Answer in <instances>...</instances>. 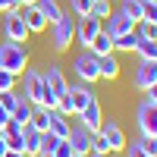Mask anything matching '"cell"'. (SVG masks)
<instances>
[{
    "instance_id": "cell-3",
    "label": "cell",
    "mask_w": 157,
    "mask_h": 157,
    "mask_svg": "<svg viewBox=\"0 0 157 157\" xmlns=\"http://www.w3.org/2000/svg\"><path fill=\"white\" fill-rule=\"evenodd\" d=\"M72 38H75V19H69L66 13H63L57 22H50V47H54L57 54L69 50Z\"/></svg>"
},
{
    "instance_id": "cell-1",
    "label": "cell",
    "mask_w": 157,
    "mask_h": 157,
    "mask_svg": "<svg viewBox=\"0 0 157 157\" xmlns=\"http://www.w3.org/2000/svg\"><path fill=\"white\" fill-rule=\"evenodd\" d=\"M22 91H25L22 98H29L35 107H50V110H57V101L50 98V91H47L44 72H38V69H29V66H25V72H22Z\"/></svg>"
},
{
    "instance_id": "cell-22",
    "label": "cell",
    "mask_w": 157,
    "mask_h": 157,
    "mask_svg": "<svg viewBox=\"0 0 157 157\" xmlns=\"http://www.w3.org/2000/svg\"><path fill=\"white\" fill-rule=\"evenodd\" d=\"M98 72H101V78H116V75H120V63H116V57L113 54L98 57Z\"/></svg>"
},
{
    "instance_id": "cell-7",
    "label": "cell",
    "mask_w": 157,
    "mask_h": 157,
    "mask_svg": "<svg viewBox=\"0 0 157 157\" xmlns=\"http://www.w3.org/2000/svg\"><path fill=\"white\" fill-rule=\"evenodd\" d=\"M75 116H78V126H82V129H88V132L94 135L98 129H101V123H104V113H101V101H98V98H94V101H88L85 107L75 113Z\"/></svg>"
},
{
    "instance_id": "cell-38",
    "label": "cell",
    "mask_w": 157,
    "mask_h": 157,
    "mask_svg": "<svg viewBox=\"0 0 157 157\" xmlns=\"http://www.w3.org/2000/svg\"><path fill=\"white\" fill-rule=\"evenodd\" d=\"M6 154V145H3V138H0V157H3Z\"/></svg>"
},
{
    "instance_id": "cell-31",
    "label": "cell",
    "mask_w": 157,
    "mask_h": 157,
    "mask_svg": "<svg viewBox=\"0 0 157 157\" xmlns=\"http://www.w3.org/2000/svg\"><path fill=\"white\" fill-rule=\"evenodd\" d=\"M54 154H57V157H72L75 151H72V145H69V141L63 138V141H57V148H54Z\"/></svg>"
},
{
    "instance_id": "cell-12",
    "label": "cell",
    "mask_w": 157,
    "mask_h": 157,
    "mask_svg": "<svg viewBox=\"0 0 157 157\" xmlns=\"http://www.w3.org/2000/svg\"><path fill=\"white\" fill-rule=\"evenodd\" d=\"M132 29H135V22L129 19L123 10H113L110 16H107V29H104V32H107L110 38H116V35H126V32H132Z\"/></svg>"
},
{
    "instance_id": "cell-24",
    "label": "cell",
    "mask_w": 157,
    "mask_h": 157,
    "mask_svg": "<svg viewBox=\"0 0 157 157\" xmlns=\"http://www.w3.org/2000/svg\"><path fill=\"white\" fill-rule=\"evenodd\" d=\"M135 54H138L141 60H157V41L138 38V44H135Z\"/></svg>"
},
{
    "instance_id": "cell-34",
    "label": "cell",
    "mask_w": 157,
    "mask_h": 157,
    "mask_svg": "<svg viewBox=\"0 0 157 157\" xmlns=\"http://www.w3.org/2000/svg\"><path fill=\"white\" fill-rule=\"evenodd\" d=\"M148 101H151V104H157V82L148 88Z\"/></svg>"
},
{
    "instance_id": "cell-2",
    "label": "cell",
    "mask_w": 157,
    "mask_h": 157,
    "mask_svg": "<svg viewBox=\"0 0 157 157\" xmlns=\"http://www.w3.org/2000/svg\"><path fill=\"white\" fill-rule=\"evenodd\" d=\"M29 66V50L16 41H0V69H6L10 75H22Z\"/></svg>"
},
{
    "instance_id": "cell-9",
    "label": "cell",
    "mask_w": 157,
    "mask_h": 157,
    "mask_svg": "<svg viewBox=\"0 0 157 157\" xmlns=\"http://www.w3.org/2000/svg\"><path fill=\"white\" fill-rule=\"evenodd\" d=\"M157 82V60H141L135 66V75H132V85L138 91H148L151 85Z\"/></svg>"
},
{
    "instance_id": "cell-18",
    "label": "cell",
    "mask_w": 157,
    "mask_h": 157,
    "mask_svg": "<svg viewBox=\"0 0 157 157\" xmlns=\"http://www.w3.org/2000/svg\"><path fill=\"white\" fill-rule=\"evenodd\" d=\"M47 132H50V135H57V138H66V135H69V116H63L60 110H50Z\"/></svg>"
},
{
    "instance_id": "cell-28",
    "label": "cell",
    "mask_w": 157,
    "mask_h": 157,
    "mask_svg": "<svg viewBox=\"0 0 157 157\" xmlns=\"http://www.w3.org/2000/svg\"><path fill=\"white\" fill-rule=\"evenodd\" d=\"M138 145H141V151H145L148 157L157 154V135H141V138H138Z\"/></svg>"
},
{
    "instance_id": "cell-35",
    "label": "cell",
    "mask_w": 157,
    "mask_h": 157,
    "mask_svg": "<svg viewBox=\"0 0 157 157\" xmlns=\"http://www.w3.org/2000/svg\"><path fill=\"white\" fill-rule=\"evenodd\" d=\"M6 120H10V113H6L3 107H0V129H3V126H6Z\"/></svg>"
},
{
    "instance_id": "cell-17",
    "label": "cell",
    "mask_w": 157,
    "mask_h": 157,
    "mask_svg": "<svg viewBox=\"0 0 157 157\" xmlns=\"http://www.w3.org/2000/svg\"><path fill=\"white\" fill-rule=\"evenodd\" d=\"M85 50H91L94 57H107V54H113V38H110L107 32L101 29V32L94 35V41H91V44H88Z\"/></svg>"
},
{
    "instance_id": "cell-5",
    "label": "cell",
    "mask_w": 157,
    "mask_h": 157,
    "mask_svg": "<svg viewBox=\"0 0 157 157\" xmlns=\"http://www.w3.org/2000/svg\"><path fill=\"white\" fill-rule=\"evenodd\" d=\"M0 16H3V38H6V41L22 44L25 38H29V29H25V22H22V16H19V10L0 13Z\"/></svg>"
},
{
    "instance_id": "cell-40",
    "label": "cell",
    "mask_w": 157,
    "mask_h": 157,
    "mask_svg": "<svg viewBox=\"0 0 157 157\" xmlns=\"http://www.w3.org/2000/svg\"><path fill=\"white\" fill-rule=\"evenodd\" d=\"M72 157H88V154H72Z\"/></svg>"
},
{
    "instance_id": "cell-21",
    "label": "cell",
    "mask_w": 157,
    "mask_h": 157,
    "mask_svg": "<svg viewBox=\"0 0 157 157\" xmlns=\"http://www.w3.org/2000/svg\"><path fill=\"white\" fill-rule=\"evenodd\" d=\"M135 44H138V32H135V29L126 32V35H116V38H113V50H120V54H132Z\"/></svg>"
},
{
    "instance_id": "cell-8",
    "label": "cell",
    "mask_w": 157,
    "mask_h": 157,
    "mask_svg": "<svg viewBox=\"0 0 157 157\" xmlns=\"http://www.w3.org/2000/svg\"><path fill=\"white\" fill-rule=\"evenodd\" d=\"M94 135H101L104 141H107L110 154L126 148V135H123V129H120V123H116V120H104V123H101V129H98Z\"/></svg>"
},
{
    "instance_id": "cell-26",
    "label": "cell",
    "mask_w": 157,
    "mask_h": 157,
    "mask_svg": "<svg viewBox=\"0 0 157 157\" xmlns=\"http://www.w3.org/2000/svg\"><path fill=\"white\" fill-rule=\"evenodd\" d=\"M69 6H72V13H75V19L91 16V0H69Z\"/></svg>"
},
{
    "instance_id": "cell-27",
    "label": "cell",
    "mask_w": 157,
    "mask_h": 157,
    "mask_svg": "<svg viewBox=\"0 0 157 157\" xmlns=\"http://www.w3.org/2000/svg\"><path fill=\"white\" fill-rule=\"evenodd\" d=\"M138 38H148V41H157V25L154 22H138Z\"/></svg>"
},
{
    "instance_id": "cell-33",
    "label": "cell",
    "mask_w": 157,
    "mask_h": 157,
    "mask_svg": "<svg viewBox=\"0 0 157 157\" xmlns=\"http://www.w3.org/2000/svg\"><path fill=\"white\" fill-rule=\"evenodd\" d=\"M10 10H19V0H0V13H10Z\"/></svg>"
},
{
    "instance_id": "cell-11",
    "label": "cell",
    "mask_w": 157,
    "mask_h": 157,
    "mask_svg": "<svg viewBox=\"0 0 157 157\" xmlns=\"http://www.w3.org/2000/svg\"><path fill=\"white\" fill-rule=\"evenodd\" d=\"M44 82H47V91H50V98H63L66 94V88H69V82H66V75H63V69L60 66H47L44 69Z\"/></svg>"
},
{
    "instance_id": "cell-19",
    "label": "cell",
    "mask_w": 157,
    "mask_h": 157,
    "mask_svg": "<svg viewBox=\"0 0 157 157\" xmlns=\"http://www.w3.org/2000/svg\"><path fill=\"white\" fill-rule=\"evenodd\" d=\"M32 113H35V104H32L29 98H19L16 110L10 113V120H13V123H19V126H25V123H32Z\"/></svg>"
},
{
    "instance_id": "cell-39",
    "label": "cell",
    "mask_w": 157,
    "mask_h": 157,
    "mask_svg": "<svg viewBox=\"0 0 157 157\" xmlns=\"http://www.w3.org/2000/svg\"><path fill=\"white\" fill-rule=\"evenodd\" d=\"M88 157H107V154H94V151H91V154H88Z\"/></svg>"
},
{
    "instance_id": "cell-4",
    "label": "cell",
    "mask_w": 157,
    "mask_h": 157,
    "mask_svg": "<svg viewBox=\"0 0 157 157\" xmlns=\"http://www.w3.org/2000/svg\"><path fill=\"white\" fill-rule=\"evenodd\" d=\"M72 69H75V75H78V82H85V85H94L98 78H101V72H98V57L91 54V50H82V54L72 60Z\"/></svg>"
},
{
    "instance_id": "cell-25",
    "label": "cell",
    "mask_w": 157,
    "mask_h": 157,
    "mask_svg": "<svg viewBox=\"0 0 157 157\" xmlns=\"http://www.w3.org/2000/svg\"><path fill=\"white\" fill-rule=\"evenodd\" d=\"M110 0H91V16H98V19H107L110 16Z\"/></svg>"
},
{
    "instance_id": "cell-37",
    "label": "cell",
    "mask_w": 157,
    "mask_h": 157,
    "mask_svg": "<svg viewBox=\"0 0 157 157\" xmlns=\"http://www.w3.org/2000/svg\"><path fill=\"white\" fill-rule=\"evenodd\" d=\"M38 0H19V6H35Z\"/></svg>"
},
{
    "instance_id": "cell-10",
    "label": "cell",
    "mask_w": 157,
    "mask_h": 157,
    "mask_svg": "<svg viewBox=\"0 0 157 157\" xmlns=\"http://www.w3.org/2000/svg\"><path fill=\"white\" fill-rule=\"evenodd\" d=\"M101 29H104V25H101L98 16H85V19H78V22H75V38H72V41H78L82 47H88Z\"/></svg>"
},
{
    "instance_id": "cell-14",
    "label": "cell",
    "mask_w": 157,
    "mask_h": 157,
    "mask_svg": "<svg viewBox=\"0 0 157 157\" xmlns=\"http://www.w3.org/2000/svg\"><path fill=\"white\" fill-rule=\"evenodd\" d=\"M19 16H22V22H25V29H29V35H38V32L47 29V19L41 16V10H38V6H19Z\"/></svg>"
},
{
    "instance_id": "cell-30",
    "label": "cell",
    "mask_w": 157,
    "mask_h": 157,
    "mask_svg": "<svg viewBox=\"0 0 157 157\" xmlns=\"http://www.w3.org/2000/svg\"><path fill=\"white\" fill-rule=\"evenodd\" d=\"M13 85H16V75H10L6 69H0V91H13Z\"/></svg>"
},
{
    "instance_id": "cell-23",
    "label": "cell",
    "mask_w": 157,
    "mask_h": 157,
    "mask_svg": "<svg viewBox=\"0 0 157 157\" xmlns=\"http://www.w3.org/2000/svg\"><path fill=\"white\" fill-rule=\"evenodd\" d=\"M35 6L41 10V16L47 19V25H50V22H57V19L63 16V10H60V3H57V0H38Z\"/></svg>"
},
{
    "instance_id": "cell-32",
    "label": "cell",
    "mask_w": 157,
    "mask_h": 157,
    "mask_svg": "<svg viewBox=\"0 0 157 157\" xmlns=\"http://www.w3.org/2000/svg\"><path fill=\"white\" fill-rule=\"evenodd\" d=\"M123 154H126V157H148L145 151H141V145H138V141H132V145H126V148H123Z\"/></svg>"
},
{
    "instance_id": "cell-29",
    "label": "cell",
    "mask_w": 157,
    "mask_h": 157,
    "mask_svg": "<svg viewBox=\"0 0 157 157\" xmlns=\"http://www.w3.org/2000/svg\"><path fill=\"white\" fill-rule=\"evenodd\" d=\"M145 22L157 25V0H145Z\"/></svg>"
},
{
    "instance_id": "cell-36",
    "label": "cell",
    "mask_w": 157,
    "mask_h": 157,
    "mask_svg": "<svg viewBox=\"0 0 157 157\" xmlns=\"http://www.w3.org/2000/svg\"><path fill=\"white\" fill-rule=\"evenodd\" d=\"M3 157H29V154H22V151H6Z\"/></svg>"
},
{
    "instance_id": "cell-13",
    "label": "cell",
    "mask_w": 157,
    "mask_h": 157,
    "mask_svg": "<svg viewBox=\"0 0 157 157\" xmlns=\"http://www.w3.org/2000/svg\"><path fill=\"white\" fill-rule=\"evenodd\" d=\"M91 135L88 129H82V126H69V135H66V141L72 145V151L75 154H91Z\"/></svg>"
},
{
    "instance_id": "cell-6",
    "label": "cell",
    "mask_w": 157,
    "mask_h": 157,
    "mask_svg": "<svg viewBox=\"0 0 157 157\" xmlns=\"http://www.w3.org/2000/svg\"><path fill=\"white\" fill-rule=\"evenodd\" d=\"M135 123H138L141 135H157V104H151L145 98L138 104V110H135Z\"/></svg>"
},
{
    "instance_id": "cell-16",
    "label": "cell",
    "mask_w": 157,
    "mask_h": 157,
    "mask_svg": "<svg viewBox=\"0 0 157 157\" xmlns=\"http://www.w3.org/2000/svg\"><path fill=\"white\" fill-rule=\"evenodd\" d=\"M66 91H69V98H72V107H75V113L82 110L88 101H94V91H91L85 82H78V85H69Z\"/></svg>"
},
{
    "instance_id": "cell-15",
    "label": "cell",
    "mask_w": 157,
    "mask_h": 157,
    "mask_svg": "<svg viewBox=\"0 0 157 157\" xmlns=\"http://www.w3.org/2000/svg\"><path fill=\"white\" fill-rule=\"evenodd\" d=\"M22 135H25V154H29V157H38V154H41V138H44V132H38L32 123H25V126H22Z\"/></svg>"
},
{
    "instance_id": "cell-20",
    "label": "cell",
    "mask_w": 157,
    "mask_h": 157,
    "mask_svg": "<svg viewBox=\"0 0 157 157\" xmlns=\"http://www.w3.org/2000/svg\"><path fill=\"white\" fill-rule=\"evenodd\" d=\"M120 10H123L135 25L145 19V0H120Z\"/></svg>"
}]
</instances>
